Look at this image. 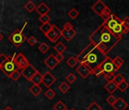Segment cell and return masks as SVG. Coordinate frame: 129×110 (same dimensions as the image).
Masks as SVG:
<instances>
[{
  "mask_svg": "<svg viewBox=\"0 0 129 110\" xmlns=\"http://www.w3.org/2000/svg\"><path fill=\"white\" fill-rule=\"evenodd\" d=\"M107 57V55L100 51L97 47L90 42L78 55H77L76 59L80 64L86 65L92 72L93 70L100 67Z\"/></svg>",
  "mask_w": 129,
  "mask_h": 110,
  "instance_id": "obj_1",
  "label": "cell"
},
{
  "mask_svg": "<svg viewBox=\"0 0 129 110\" xmlns=\"http://www.w3.org/2000/svg\"><path fill=\"white\" fill-rule=\"evenodd\" d=\"M89 39L95 46L103 44L106 47L107 51L109 53L117 45L118 43L120 42L121 38H118L115 36L109 29L102 24L89 37Z\"/></svg>",
  "mask_w": 129,
  "mask_h": 110,
  "instance_id": "obj_2",
  "label": "cell"
},
{
  "mask_svg": "<svg viewBox=\"0 0 129 110\" xmlns=\"http://www.w3.org/2000/svg\"><path fill=\"white\" fill-rule=\"evenodd\" d=\"M26 26V24L24 25V28ZM23 28L21 29H16L15 31H14L13 33H12L9 37V40L16 47H21L26 41H27V37L23 33Z\"/></svg>",
  "mask_w": 129,
  "mask_h": 110,
  "instance_id": "obj_3",
  "label": "cell"
},
{
  "mask_svg": "<svg viewBox=\"0 0 129 110\" xmlns=\"http://www.w3.org/2000/svg\"><path fill=\"white\" fill-rule=\"evenodd\" d=\"M14 58H15V56H12V55L7 56L6 61L1 66V69H0L3 72V74L6 76H7L8 77H10L12 74L18 70V68L14 62Z\"/></svg>",
  "mask_w": 129,
  "mask_h": 110,
  "instance_id": "obj_4",
  "label": "cell"
},
{
  "mask_svg": "<svg viewBox=\"0 0 129 110\" xmlns=\"http://www.w3.org/2000/svg\"><path fill=\"white\" fill-rule=\"evenodd\" d=\"M14 62H15L18 70H22L23 69H24L26 67H27L30 64V62L28 61L27 58L21 52L18 53L15 56Z\"/></svg>",
  "mask_w": 129,
  "mask_h": 110,
  "instance_id": "obj_5",
  "label": "cell"
},
{
  "mask_svg": "<svg viewBox=\"0 0 129 110\" xmlns=\"http://www.w3.org/2000/svg\"><path fill=\"white\" fill-rule=\"evenodd\" d=\"M100 67L102 68L103 71V74H112V73H115L118 70L115 67V65L112 63V60L110 58V57H107V58L105 60V61L100 65Z\"/></svg>",
  "mask_w": 129,
  "mask_h": 110,
  "instance_id": "obj_6",
  "label": "cell"
},
{
  "mask_svg": "<svg viewBox=\"0 0 129 110\" xmlns=\"http://www.w3.org/2000/svg\"><path fill=\"white\" fill-rule=\"evenodd\" d=\"M121 22H122V20H121L118 17H117L115 14L112 13L108 19L104 20L103 25H105L108 29H109L112 31L113 28L116 26V25H118V23H121Z\"/></svg>",
  "mask_w": 129,
  "mask_h": 110,
  "instance_id": "obj_7",
  "label": "cell"
},
{
  "mask_svg": "<svg viewBox=\"0 0 129 110\" xmlns=\"http://www.w3.org/2000/svg\"><path fill=\"white\" fill-rule=\"evenodd\" d=\"M20 72H21V74L26 80H27L28 81L30 82L32 77H34V75L37 72V70L34 66H32V65L30 64L27 67H26L24 69H23V70H21Z\"/></svg>",
  "mask_w": 129,
  "mask_h": 110,
  "instance_id": "obj_8",
  "label": "cell"
},
{
  "mask_svg": "<svg viewBox=\"0 0 129 110\" xmlns=\"http://www.w3.org/2000/svg\"><path fill=\"white\" fill-rule=\"evenodd\" d=\"M55 81H56V78L49 71L46 72V74L43 75L42 83L48 89H49L50 86H52L53 83H55Z\"/></svg>",
  "mask_w": 129,
  "mask_h": 110,
  "instance_id": "obj_9",
  "label": "cell"
},
{
  "mask_svg": "<svg viewBox=\"0 0 129 110\" xmlns=\"http://www.w3.org/2000/svg\"><path fill=\"white\" fill-rule=\"evenodd\" d=\"M76 71L84 79L87 78L89 75L91 74V70L89 67H87L86 65L81 64L76 68Z\"/></svg>",
  "mask_w": 129,
  "mask_h": 110,
  "instance_id": "obj_10",
  "label": "cell"
},
{
  "mask_svg": "<svg viewBox=\"0 0 129 110\" xmlns=\"http://www.w3.org/2000/svg\"><path fill=\"white\" fill-rule=\"evenodd\" d=\"M44 64L50 69V70H54L57 66L58 64H59L57 60L55 59V57L54 54H50L49 56H48L45 61H44Z\"/></svg>",
  "mask_w": 129,
  "mask_h": 110,
  "instance_id": "obj_11",
  "label": "cell"
},
{
  "mask_svg": "<svg viewBox=\"0 0 129 110\" xmlns=\"http://www.w3.org/2000/svg\"><path fill=\"white\" fill-rule=\"evenodd\" d=\"M106 7V6L104 4V3L103 1H101V0H98L97 2H96L91 6V9L96 15H98L99 16H101V15H102V13H103V12Z\"/></svg>",
  "mask_w": 129,
  "mask_h": 110,
  "instance_id": "obj_12",
  "label": "cell"
},
{
  "mask_svg": "<svg viewBox=\"0 0 129 110\" xmlns=\"http://www.w3.org/2000/svg\"><path fill=\"white\" fill-rule=\"evenodd\" d=\"M128 106V104L121 98L119 97L116 99L115 102L112 105L115 110H125Z\"/></svg>",
  "mask_w": 129,
  "mask_h": 110,
  "instance_id": "obj_13",
  "label": "cell"
},
{
  "mask_svg": "<svg viewBox=\"0 0 129 110\" xmlns=\"http://www.w3.org/2000/svg\"><path fill=\"white\" fill-rule=\"evenodd\" d=\"M61 37H63L64 38V40L67 41H70L73 38L75 37V35L77 34V31L72 28L70 30H61Z\"/></svg>",
  "mask_w": 129,
  "mask_h": 110,
  "instance_id": "obj_14",
  "label": "cell"
},
{
  "mask_svg": "<svg viewBox=\"0 0 129 110\" xmlns=\"http://www.w3.org/2000/svg\"><path fill=\"white\" fill-rule=\"evenodd\" d=\"M36 12L41 16L43 15H48V13L50 12V9L45 3L42 2L38 6H37Z\"/></svg>",
  "mask_w": 129,
  "mask_h": 110,
  "instance_id": "obj_15",
  "label": "cell"
},
{
  "mask_svg": "<svg viewBox=\"0 0 129 110\" xmlns=\"http://www.w3.org/2000/svg\"><path fill=\"white\" fill-rule=\"evenodd\" d=\"M104 88L109 93H110V95H112L113 93L115 92L116 89H118V86L114 82H109L104 86Z\"/></svg>",
  "mask_w": 129,
  "mask_h": 110,
  "instance_id": "obj_16",
  "label": "cell"
},
{
  "mask_svg": "<svg viewBox=\"0 0 129 110\" xmlns=\"http://www.w3.org/2000/svg\"><path fill=\"white\" fill-rule=\"evenodd\" d=\"M45 36L46 37V38L48 40H49L52 43H55L60 38L55 33V31L52 29L51 31H49L46 34H45Z\"/></svg>",
  "mask_w": 129,
  "mask_h": 110,
  "instance_id": "obj_17",
  "label": "cell"
},
{
  "mask_svg": "<svg viewBox=\"0 0 129 110\" xmlns=\"http://www.w3.org/2000/svg\"><path fill=\"white\" fill-rule=\"evenodd\" d=\"M42 80H43V75H42L39 71H37V72L34 75V77H32L30 82H32L33 84L40 85V83H42Z\"/></svg>",
  "mask_w": 129,
  "mask_h": 110,
  "instance_id": "obj_18",
  "label": "cell"
},
{
  "mask_svg": "<svg viewBox=\"0 0 129 110\" xmlns=\"http://www.w3.org/2000/svg\"><path fill=\"white\" fill-rule=\"evenodd\" d=\"M30 92L34 96H39L41 93H42V88L40 86V85H35V84H33L30 89H29Z\"/></svg>",
  "mask_w": 129,
  "mask_h": 110,
  "instance_id": "obj_19",
  "label": "cell"
},
{
  "mask_svg": "<svg viewBox=\"0 0 129 110\" xmlns=\"http://www.w3.org/2000/svg\"><path fill=\"white\" fill-rule=\"evenodd\" d=\"M54 49L57 52V53H63L64 51L66 50L67 47H66V46L64 45L61 41H59L58 43H57L55 45Z\"/></svg>",
  "mask_w": 129,
  "mask_h": 110,
  "instance_id": "obj_20",
  "label": "cell"
},
{
  "mask_svg": "<svg viewBox=\"0 0 129 110\" xmlns=\"http://www.w3.org/2000/svg\"><path fill=\"white\" fill-rule=\"evenodd\" d=\"M37 6L35 5V3L33 1H28L25 5H24V9L29 12L31 13L33 12L34 10H36Z\"/></svg>",
  "mask_w": 129,
  "mask_h": 110,
  "instance_id": "obj_21",
  "label": "cell"
},
{
  "mask_svg": "<svg viewBox=\"0 0 129 110\" xmlns=\"http://www.w3.org/2000/svg\"><path fill=\"white\" fill-rule=\"evenodd\" d=\"M122 28H123V34H127L129 31V17L126 16L122 20Z\"/></svg>",
  "mask_w": 129,
  "mask_h": 110,
  "instance_id": "obj_22",
  "label": "cell"
},
{
  "mask_svg": "<svg viewBox=\"0 0 129 110\" xmlns=\"http://www.w3.org/2000/svg\"><path fill=\"white\" fill-rule=\"evenodd\" d=\"M78 61H77V59H76V58H75V57H73V56H71L67 61H66V64L69 67H71V68H74L77 64H78Z\"/></svg>",
  "mask_w": 129,
  "mask_h": 110,
  "instance_id": "obj_23",
  "label": "cell"
},
{
  "mask_svg": "<svg viewBox=\"0 0 129 110\" xmlns=\"http://www.w3.org/2000/svg\"><path fill=\"white\" fill-rule=\"evenodd\" d=\"M58 89L63 93V94H66L69 89H70V86L66 83V82H62L59 86H58Z\"/></svg>",
  "mask_w": 129,
  "mask_h": 110,
  "instance_id": "obj_24",
  "label": "cell"
},
{
  "mask_svg": "<svg viewBox=\"0 0 129 110\" xmlns=\"http://www.w3.org/2000/svg\"><path fill=\"white\" fill-rule=\"evenodd\" d=\"M40 30L44 34H46L49 31L52 30V25L49 23H46V24H43L40 27Z\"/></svg>",
  "mask_w": 129,
  "mask_h": 110,
  "instance_id": "obj_25",
  "label": "cell"
},
{
  "mask_svg": "<svg viewBox=\"0 0 129 110\" xmlns=\"http://www.w3.org/2000/svg\"><path fill=\"white\" fill-rule=\"evenodd\" d=\"M112 63H113V64L115 65V67L118 70H119V68L121 67V66L123 65L124 61H123L119 56H117V57H115V59L112 60Z\"/></svg>",
  "mask_w": 129,
  "mask_h": 110,
  "instance_id": "obj_26",
  "label": "cell"
},
{
  "mask_svg": "<svg viewBox=\"0 0 129 110\" xmlns=\"http://www.w3.org/2000/svg\"><path fill=\"white\" fill-rule=\"evenodd\" d=\"M66 108H67V107H66V104L61 100L58 101L53 106L54 110H66Z\"/></svg>",
  "mask_w": 129,
  "mask_h": 110,
  "instance_id": "obj_27",
  "label": "cell"
},
{
  "mask_svg": "<svg viewBox=\"0 0 129 110\" xmlns=\"http://www.w3.org/2000/svg\"><path fill=\"white\" fill-rule=\"evenodd\" d=\"M112 14V10H111L108 6H106V7L105 8V9L103 10V13H102V15H101L100 17H101L103 20H106V19H108Z\"/></svg>",
  "mask_w": 129,
  "mask_h": 110,
  "instance_id": "obj_28",
  "label": "cell"
},
{
  "mask_svg": "<svg viewBox=\"0 0 129 110\" xmlns=\"http://www.w3.org/2000/svg\"><path fill=\"white\" fill-rule=\"evenodd\" d=\"M49 45H48L46 43H45V42L41 43V44L38 46V50H39L42 53H43V54H45V53L49 50Z\"/></svg>",
  "mask_w": 129,
  "mask_h": 110,
  "instance_id": "obj_29",
  "label": "cell"
},
{
  "mask_svg": "<svg viewBox=\"0 0 129 110\" xmlns=\"http://www.w3.org/2000/svg\"><path fill=\"white\" fill-rule=\"evenodd\" d=\"M68 15L72 19H76L78 15H79V12L78 11L75 9V8H72L69 12H68Z\"/></svg>",
  "mask_w": 129,
  "mask_h": 110,
  "instance_id": "obj_30",
  "label": "cell"
},
{
  "mask_svg": "<svg viewBox=\"0 0 129 110\" xmlns=\"http://www.w3.org/2000/svg\"><path fill=\"white\" fill-rule=\"evenodd\" d=\"M45 96L48 99H49V100H51V99H52L53 98H54V96L56 95V93H55V92L52 89H48L46 92H45Z\"/></svg>",
  "mask_w": 129,
  "mask_h": 110,
  "instance_id": "obj_31",
  "label": "cell"
},
{
  "mask_svg": "<svg viewBox=\"0 0 129 110\" xmlns=\"http://www.w3.org/2000/svg\"><path fill=\"white\" fill-rule=\"evenodd\" d=\"M118 74V71L115 73H112V74H104V78L105 80L107 81V83L109 82H113L115 77Z\"/></svg>",
  "mask_w": 129,
  "mask_h": 110,
  "instance_id": "obj_32",
  "label": "cell"
},
{
  "mask_svg": "<svg viewBox=\"0 0 129 110\" xmlns=\"http://www.w3.org/2000/svg\"><path fill=\"white\" fill-rule=\"evenodd\" d=\"M129 86V84L127 83V82L126 80H124L123 82H121V83H119L118 85V89H119L121 92H124Z\"/></svg>",
  "mask_w": 129,
  "mask_h": 110,
  "instance_id": "obj_33",
  "label": "cell"
},
{
  "mask_svg": "<svg viewBox=\"0 0 129 110\" xmlns=\"http://www.w3.org/2000/svg\"><path fill=\"white\" fill-rule=\"evenodd\" d=\"M87 110H102V108L96 102H93L89 106H87Z\"/></svg>",
  "mask_w": 129,
  "mask_h": 110,
  "instance_id": "obj_34",
  "label": "cell"
},
{
  "mask_svg": "<svg viewBox=\"0 0 129 110\" xmlns=\"http://www.w3.org/2000/svg\"><path fill=\"white\" fill-rule=\"evenodd\" d=\"M91 74H93V75H95L96 77H101V76L103 74V71L102 68H101L100 66V67L95 68L94 70H93L92 72H91Z\"/></svg>",
  "mask_w": 129,
  "mask_h": 110,
  "instance_id": "obj_35",
  "label": "cell"
},
{
  "mask_svg": "<svg viewBox=\"0 0 129 110\" xmlns=\"http://www.w3.org/2000/svg\"><path fill=\"white\" fill-rule=\"evenodd\" d=\"M66 80H68V82L69 83H74L76 80H77V77L73 74V73H69L68 74V76L66 77Z\"/></svg>",
  "mask_w": 129,
  "mask_h": 110,
  "instance_id": "obj_36",
  "label": "cell"
},
{
  "mask_svg": "<svg viewBox=\"0 0 129 110\" xmlns=\"http://www.w3.org/2000/svg\"><path fill=\"white\" fill-rule=\"evenodd\" d=\"M124 80H124V77H123L121 74H118L115 77L113 82H114V83L118 86L119 83H121V82H123Z\"/></svg>",
  "mask_w": 129,
  "mask_h": 110,
  "instance_id": "obj_37",
  "label": "cell"
},
{
  "mask_svg": "<svg viewBox=\"0 0 129 110\" xmlns=\"http://www.w3.org/2000/svg\"><path fill=\"white\" fill-rule=\"evenodd\" d=\"M21 72H20L18 70H15V72H13V73L12 74V75L10 76L9 78H11V79L13 80L14 81H17L18 80H19V78L21 77Z\"/></svg>",
  "mask_w": 129,
  "mask_h": 110,
  "instance_id": "obj_38",
  "label": "cell"
},
{
  "mask_svg": "<svg viewBox=\"0 0 129 110\" xmlns=\"http://www.w3.org/2000/svg\"><path fill=\"white\" fill-rule=\"evenodd\" d=\"M39 20L42 22V24H46V23H49V21L51 20V18L49 15H43L40 16Z\"/></svg>",
  "mask_w": 129,
  "mask_h": 110,
  "instance_id": "obj_39",
  "label": "cell"
},
{
  "mask_svg": "<svg viewBox=\"0 0 129 110\" xmlns=\"http://www.w3.org/2000/svg\"><path fill=\"white\" fill-rule=\"evenodd\" d=\"M27 42L28 43L29 45H30V46H34V45L37 44V38H36L34 36H30L29 38H27Z\"/></svg>",
  "mask_w": 129,
  "mask_h": 110,
  "instance_id": "obj_40",
  "label": "cell"
},
{
  "mask_svg": "<svg viewBox=\"0 0 129 110\" xmlns=\"http://www.w3.org/2000/svg\"><path fill=\"white\" fill-rule=\"evenodd\" d=\"M116 99H117V98H115L113 95H110L109 96H108L107 97V99H106V102L110 105H114V103L115 102V101H116Z\"/></svg>",
  "mask_w": 129,
  "mask_h": 110,
  "instance_id": "obj_41",
  "label": "cell"
},
{
  "mask_svg": "<svg viewBox=\"0 0 129 110\" xmlns=\"http://www.w3.org/2000/svg\"><path fill=\"white\" fill-rule=\"evenodd\" d=\"M52 29L55 31V33L59 38L61 37V30L59 29V28H58L57 25H52Z\"/></svg>",
  "mask_w": 129,
  "mask_h": 110,
  "instance_id": "obj_42",
  "label": "cell"
},
{
  "mask_svg": "<svg viewBox=\"0 0 129 110\" xmlns=\"http://www.w3.org/2000/svg\"><path fill=\"white\" fill-rule=\"evenodd\" d=\"M7 60V56L4 53H0V66H2Z\"/></svg>",
  "mask_w": 129,
  "mask_h": 110,
  "instance_id": "obj_43",
  "label": "cell"
},
{
  "mask_svg": "<svg viewBox=\"0 0 129 110\" xmlns=\"http://www.w3.org/2000/svg\"><path fill=\"white\" fill-rule=\"evenodd\" d=\"M73 28V25H72V23L71 22H67L66 24H64V25H63V30H70V29H72Z\"/></svg>",
  "mask_w": 129,
  "mask_h": 110,
  "instance_id": "obj_44",
  "label": "cell"
},
{
  "mask_svg": "<svg viewBox=\"0 0 129 110\" xmlns=\"http://www.w3.org/2000/svg\"><path fill=\"white\" fill-rule=\"evenodd\" d=\"M55 57V59L57 60V61H58V63L61 62V61L64 60V58L63 53H57Z\"/></svg>",
  "mask_w": 129,
  "mask_h": 110,
  "instance_id": "obj_45",
  "label": "cell"
},
{
  "mask_svg": "<svg viewBox=\"0 0 129 110\" xmlns=\"http://www.w3.org/2000/svg\"><path fill=\"white\" fill-rule=\"evenodd\" d=\"M3 38H4V36H3V34L0 32V42H1L3 40Z\"/></svg>",
  "mask_w": 129,
  "mask_h": 110,
  "instance_id": "obj_46",
  "label": "cell"
},
{
  "mask_svg": "<svg viewBox=\"0 0 129 110\" xmlns=\"http://www.w3.org/2000/svg\"><path fill=\"white\" fill-rule=\"evenodd\" d=\"M3 110H13V109H12L10 106H9V105H8V106H7V107H6Z\"/></svg>",
  "mask_w": 129,
  "mask_h": 110,
  "instance_id": "obj_47",
  "label": "cell"
},
{
  "mask_svg": "<svg viewBox=\"0 0 129 110\" xmlns=\"http://www.w3.org/2000/svg\"><path fill=\"white\" fill-rule=\"evenodd\" d=\"M71 110H76V109H75V108H72Z\"/></svg>",
  "mask_w": 129,
  "mask_h": 110,
  "instance_id": "obj_48",
  "label": "cell"
},
{
  "mask_svg": "<svg viewBox=\"0 0 129 110\" xmlns=\"http://www.w3.org/2000/svg\"><path fill=\"white\" fill-rule=\"evenodd\" d=\"M66 110H69V109H68V108H66Z\"/></svg>",
  "mask_w": 129,
  "mask_h": 110,
  "instance_id": "obj_49",
  "label": "cell"
},
{
  "mask_svg": "<svg viewBox=\"0 0 129 110\" xmlns=\"http://www.w3.org/2000/svg\"><path fill=\"white\" fill-rule=\"evenodd\" d=\"M0 69H1V66H0Z\"/></svg>",
  "mask_w": 129,
  "mask_h": 110,
  "instance_id": "obj_50",
  "label": "cell"
}]
</instances>
